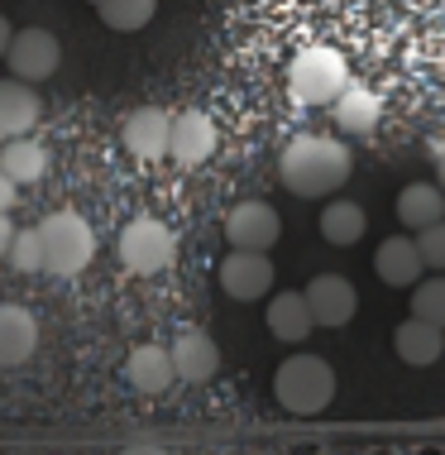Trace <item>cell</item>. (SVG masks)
I'll use <instances>...</instances> for the list:
<instances>
[{
  "instance_id": "1",
  "label": "cell",
  "mask_w": 445,
  "mask_h": 455,
  "mask_svg": "<svg viewBox=\"0 0 445 455\" xmlns=\"http://www.w3.org/2000/svg\"><path fill=\"white\" fill-rule=\"evenodd\" d=\"M350 168L354 158L340 140H326V134H302L282 149V188L292 196H330L350 182Z\"/></svg>"
},
{
  "instance_id": "2",
  "label": "cell",
  "mask_w": 445,
  "mask_h": 455,
  "mask_svg": "<svg viewBox=\"0 0 445 455\" xmlns=\"http://www.w3.org/2000/svg\"><path fill=\"white\" fill-rule=\"evenodd\" d=\"M274 398L292 417H321L336 403V369L321 360V355H292L274 374Z\"/></svg>"
},
{
  "instance_id": "3",
  "label": "cell",
  "mask_w": 445,
  "mask_h": 455,
  "mask_svg": "<svg viewBox=\"0 0 445 455\" xmlns=\"http://www.w3.org/2000/svg\"><path fill=\"white\" fill-rule=\"evenodd\" d=\"M39 230H44V274L72 278L96 259V230L82 212H48Z\"/></svg>"
},
{
  "instance_id": "4",
  "label": "cell",
  "mask_w": 445,
  "mask_h": 455,
  "mask_svg": "<svg viewBox=\"0 0 445 455\" xmlns=\"http://www.w3.org/2000/svg\"><path fill=\"white\" fill-rule=\"evenodd\" d=\"M350 87V68L336 48H302L288 68V92L302 106H326Z\"/></svg>"
},
{
  "instance_id": "5",
  "label": "cell",
  "mask_w": 445,
  "mask_h": 455,
  "mask_svg": "<svg viewBox=\"0 0 445 455\" xmlns=\"http://www.w3.org/2000/svg\"><path fill=\"white\" fill-rule=\"evenodd\" d=\"M120 264L130 268V274L139 278H154L163 274V268H172V259H178V235L163 226L158 216H134L125 230H120Z\"/></svg>"
},
{
  "instance_id": "6",
  "label": "cell",
  "mask_w": 445,
  "mask_h": 455,
  "mask_svg": "<svg viewBox=\"0 0 445 455\" xmlns=\"http://www.w3.org/2000/svg\"><path fill=\"white\" fill-rule=\"evenodd\" d=\"M5 68L15 72L20 82H48L58 68H63V44H58L53 29H15V39H10V53H5Z\"/></svg>"
},
{
  "instance_id": "7",
  "label": "cell",
  "mask_w": 445,
  "mask_h": 455,
  "mask_svg": "<svg viewBox=\"0 0 445 455\" xmlns=\"http://www.w3.org/2000/svg\"><path fill=\"white\" fill-rule=\"evenodd\" d=\"M220 288L234 302H258L274 288V259L264 250H230L220 259Z\"/></svg>"
},
{
  "instance_id": "8",
  "label": "cell",
  "mask_w": 445,
  "mask_h": 455,
  "mask_svg": "<svg viewBox=\"0 0 445 455\" xmlns=\"http://www.w3.org/2000/svg\"><path fill=\"white\" fill-rule=\"evenodd\" d=\"M120 140H125V149L134 158H144V164H158V158H168V140H172V116L163 106H139L125 116V125H120Z\"/></svg>"
},
{
  "instance_id": "9",
  "label": "cell",
  "mask_w": 445,
  "mask_h": 455,
  "mask_svg": "<svg viewBox=\"0 0 445 455\" xmlns=\"http://www.w3.org/2000/svg\"><path fill=\"white\" fill-rule=\"evenodd\" d=\"M216 120L206 110H182L172 116V140H168V158L182 168H202L206 158L216 154Z\"/></svg>"
},
{
  "instance_id": "10",
  "label": "cell",
  "mask_w": 445,
  "mask_h": 455,
  "mask_svg": "<svg viewBox=\"0 0 445 455\" xmlns=\"http://www.w3.org/2000/svg\"><path fill=\"white\" fill-rule=\"evenodd\" d=\"M282 235V220L268 202H240L226 216V240L230 250H274Z\"/></svg>"
},
{
  "instance_id": "11",
  "label": "cell",
  "mask_w": 445,
  "mask_h": 455,
  "mask_svg": "<svg viewBox=\"0 0 445 455\" xmlns=\"http://www.w3.org/2000/svg\"><path fill=\"white\" fill-rule=\"evenodd\" d=\"M306 307H312L316 326L336 331L354 316V307H360V292H354V283L345 274H316L306 283Z\"/></svg>"
},
{
  "instance_id": "12",
  "label": "cell",
  "mask_w": 445,
  "mask_h": 455,
  "mask_svg": "<svg viewBox=\"0 0 445 455\" xmlns=\"http://www.w3.org/2000/svg\"><path fill=\"white\" fill-rule=\"evenodd\" d=\"M39 350V322L29 307L0 302V369H15Z\"/></svg>"
},
{
  "instance_id": "13",
  "label": "cell",
  "mask_w": 445,
  "mask_h": 455,
  "mask_svg": "<svg viewBox=\"0 0 445 455\" xmlns=\"http://www.w3.org/2000/svg\"><path fill=\"white\" fill-rule=\"evenodd\" d=\"M172 369H178V379L182 384H206V379H216V369H220V346L206 331H182L178 340H172Z\"/></svg>"
},
{
  "instance_id": "14",
  "label": "cell",
  "mask_w": 445,
  "mask_h": 455,
  "mask_svg": "<svg viewBox=\"0 0 445 455\" xmlns=\"http://www.w3.org/2000/svg\"><path fill=\"white\" fill-rule=\"evenodd\" d=\"M374 268H378V278L388 283V288H412V283H422L426 259H422V250H417V235L383 240L378 254H374Z\"/></svg>"
},
{
  "instance_id": "15",
  "label": "cell",
  "mask_w": 445,
  "mask_h": 455,
  "mask_svg": "<svg viewBox=\"0 0 445 455\" xmlns=\"http://www.w3.org/2000/svg\"><path fill=\"white\" fill-rule=\"evenodd\" d=\"M39 92H34V82H0V140H15V134H29L39 125Z\"/></svg>"
},
{
  "instance_id": "16",
  "label": "cell",
  "mask_w": 445,
  "mask_h": 455,
  "mask_svg": "<svg viewBox=\"0 0 445 455\" xmlns=\"http://www.w3.org/2000/svg\"><path fill=\"white\" fill-rule=\"evenodd\" d=\"M393 350H398V360L412 364V369L436 364L445 355V326H431V322H422V316H407V322L398 326V336H393Z\"/></svg>"
},
{
  "instance_id": "17",
  "label": "cell",
  "mask_w": 445,
  "mask_h": 455,
  "mask_svg": "<svg viewBox=\"0 0 445 455\" xmlns=\"http://www.w3.org/2000/svg\"><path fill=\"white\" fill-rule=\"evenodd\" d=\"M330 110H336V125L345 134H374L378 120H383V96L360 87V82H350V87L330 101Z\"/></svg>"
},
{
  "instance_id": "18",
  "label": "cell",
  "mask_w": 445,
  "mask_h": 455,
  "mask_svg": "<svg viewBox=\"0 0 445 455\" xmlns=\"http://www.w3.org/2000/svg\"><path fill=\"white\" fill-rule=\"evenodd\" d=\"M268 331H274V340H282V346H302V340L316 331L306 292H278V298L268 302Z\"/></svg>"
},
{
  "instance_id": "19",
  "label": "cell",
  "mask_w": 445,
  "mask_h": 455,
  "mask_svg": "<svg viewBox=\"0 0 445 455\" xmlns=\"http://www.w3.org/2000/svg\"><path fill=\"white\" fill-rule=\"evenodd\" d=\"M125 379H130V388H139V393H163L172 379H178L172 350L168 346H134L130 360H125Z\"/></svg>"
},
{
  "instance_id": "20",
  "label": "cell",
  "mask_w": 445,
  "mask_h": 455,
  "mask_svg": "<svg viewBox=\"0 0 445 455\" xmlns=\"http://www.w3.org/2000/svg\"><path fill=\"white\" fill-rule=\"evenodd\" d=\"M398 220L407 230H426V226H436V220H445V188L441 182H412V188H402Z\"/></svg>"
},
{
  "instance_id": "21",
  "label": "cell",
  "mask_w": 445,
  "mask_h": 455,
  "mask_svg": "<svg viewBox=\"0 0 445 455\" xmlns=\"http://www.w3.org/2000/svg\"><path fill=\"white\" fill-rule=\"evenodd\" d=\"M0 168H5L20 188H34V182L48 178V149L39 140H29V134H15V140H5V149H0Z\"/></svg>"
},
{
  "instance_id": "22",
  "label": "cell",
  "mask_w": 445,
  "mask_h": 455,
  "mask_svg": "<svg viewBox=\"0 0 445 455\" xmlns=\"http://www.w3.org/2000/svg\"><path fill=\"white\" fill-rule=\"evenodd\" d=\"M364 206H354V202H330L326 212H321V235H326L330 244H354V240H364Z\"/></svg>"
},
{
  "instance_id": "23",
  "label": "cell",
  "mask_w": 445,
  "mask_h": 455,
  "mask_svg": "<svg viewBox=\"0 0 445 455\" xmlns=\"http://www.w3.org/2000/svg\"><path fill=\"white\" fill-rule=\"evenodd\" d=\"M96 10H101L106 29L134 34V29H144V24L158 15V0H96Z\"/></svg>"
},
{
  "instance_id": "24",
  "label": "cell",
  "mask_w": 445,
  "mask_h": 455,
  "mask_svg": "<svg viewBox=\"0 0 445 455\" xmlns=\"http://www.w3.org/2000/svg\"><path fill=\"white\" fill-rule=\"evenodd\" d=\"M5 264L15 268V274H44V230H39V226H24V230H15V240H10Z\"/></svg>"
},
{
  "instance_id": "25",
  "label": "cell",
  "mask_w": 445,
  "mask_h": 455,
  "mask_svg": "<svg viewBox=\"0 0 445 455\" xmlns=\"http://www.w3.org/2000/svg\"><path fill=\"white\" fill-rule=\"evenodd\" d=\"M412 316H422L431 326H445V274L412 283Z\"/></svg>"
},
{
  "instance_id": "26",
  "label": "cell",
  "mask_w": 445,
  "mask_h": 455,
  "mask_svg": "<svg viewBox=\"0 0 445 455\" xmlns=\"http://www.w3.org/2000/svg\"><path fill=\"white\" fill-rule=\"evenodd\" d=\"M412 235H417V250H422L431 274H445V220H436L426 230H412Z\"/></svg>"
},
{
  "instance_id": "27",
  "label": "cell",
  "mask_w": 445,
  "mask_h": 455,
  "mask_svg": "<svg viewBox=\"0 0 445 455\" xmlns=\"http://www.w3.org/2000/svg\"><path fill=\"white\" fill-rule=\"evenodd\" d=\"M15 202H20V182L0 168V212H15Z\"/></svg>"
},
{
  "instance_id": "28",
  "label": "cell",
  "mask_w": 445,
  "mask_h": 455,
  "mask_svg": "<svg viewBox=\"0 0 445 455\" xmlns=\"http://www.w3.org/2000/svg\"><path fill=\"white\" fill-rule=\"evenodd\" d=\"M15 220H10V212H0V259H5V254H10V240H15Z\"/></svg>"
},
{
  "instance_id": "29",
  "label": "cell",
  "mask_w": 445,
  "mask_h": 455,
  "mask_svg": "<svg viewBox=\"0 0 445 455\" xmlns=\"http://www.w3.org/2000/svg\"><path fill=\"white\" fill-rule=\"evenodd\" d=\"M10 39H15V24H10L5 15H0V58L10 53Z\"/></svg>"
},
{
  "instance_id": "30",
  "label": "cell",
  "mask_w": 445,
  "mask_h": 455,
  "mask_svg": "<svg viewBox=\"0 0 445 455\" xmlns=\"http://www.w3.org/2000/svg\"><path fill=\"white\" fill-rule=\"evenodd\" d=\"M436 182H441V188H445V154L436 158Z\"/></svg>"
},
{
  "instance_id": "31",
  "label": "cell",
  "mask_w": 445,
  "mask_h": 455,
  "mask_svg": "<svg viewBox=\"0 0 445 455\" xmlns=\"http://www.w3.org/2000/svg\"><path fill=\"white\" fill-rule=\"evenodd\" d=\"M91 5H96V0H91Z\"/></svg>"
}]
</instances>
